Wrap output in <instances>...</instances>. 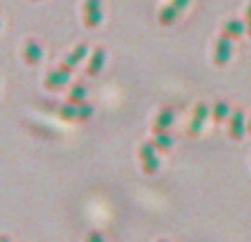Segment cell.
I'll return each instance as SVG.
<instances>
[{
  "instance_id": "cell-3",
  "label": "cell",
  "mask_w": 251,
  "mask_h": 242,
  "mask_svg": "<svg viewBox=\"0 0 251 242\" xmlns=\"http://www.w3.org/2000/svg\"><path fill=\"white\" fill-rule=\"evenodd\" d=\"M209 115H212V110H209L207 104H203V101L196 104L194 113H192V121H190V125H187V134H190V137H199V134L203 132L205 121H207Z\"/></svg>"
},
{
  "instance_id": "cell-13",
  "label": "cell",
  "mask_w": 251,
  "mask_h": 242,
  "mask_svg": "<svg viewBox=\"0 0 251 242\" xmlns=\"http://www.w3.org/2000/svg\"><path fill=\"white\" fill-rule=\"evenodd\" d=\"M150 143L159 152H168V150H172L174 139H172V134H170V132H154V137H152Z\"/></svg>"
},
{
  "instance_id": "cell-19",
  "label": "cell",
  "mask_w": 251,
  "mask_h": 242,
  "mask_svg": "<svg viewBox=\"0 0 251 242\" xmlns=\"http://www.w3.org/2000/svg\"><path fill=\"white\" fill-rule=\"evenodd\" d=\"M86 242H106V240H104V236H101L100 231H91V234H88V238H86Z\"/></svg>"
},
{
  "instance_id": "cell-8",
  "label": "cell",
  "mask_w": 251,
  "mask_h": 242,
  "mask_svg": "<svg viewBox=\"0 0 251 242\" xmlns=\"http://www.w3.org/2000/svg\"><path fill=\"white\" fill-rule=\"evenodd\" d=\"M86 55H88V44H86V42H79V44H75V48L64 57V62H62L60 66H62L64 71H69V73H73L75 66H77Z\"/></svg>"
},
{
  "instance_id": "cell-9",
  "label": "cell",
  "mask_w": 251,
  "mask_h": 242,
  "mask_svg": "<svg viewBox=\"0 0 251 242\" xmlns=\"http://www.w3.org/2000/svg\"><path fill=\"white\" fill-rule=\"evenodd\" d=\"M104 64H106V48L97 47L95 51H93L88 64H86V75H91V77H97V75L101 73V69H104Z\"/></svg>"
},
{
  "instance_id": "cell-21",
  "label": "cell",
  "mask_w": 251,
  "mask_h": 242,
  "mask_svg": "<svg viewBox=\"0 0 251 242\" xmlns=\"http://www.w3.org/2000/svg\"><path fill=\"white\" fill-rule=\"evenodd\" d=\"M0 242H11V238H9L7 234H2V236H0Z\"/></svg>"
},
{
  "instance_id": "cell-15",
  "label": "cell",
  "mask_w": 251,
  "mask_h": 242,
  "mask_svg": "<svg viewBox=\"0 0 251 242\" xmlns=\"http://www.w3.org/2000/svg\"><path fill=\"white\" fill-rule=\"evenodd\" d=\"M178 9H174L172 4H165L163 9L159 11V24H163V26H170V24H174V22L178 20Z\"/></svg>"
},
{
  "instance_id": "cell-18",
  "label": "cell",
  "mask_w": 251,
  "mask_h": 242,
  "mask_svg": "<svg viewBox=\"0 0 251 242\" xmlns=\"http://www.w3.org/2000/svg\"><path fill=\"white\" fill-rule=\"evenodd\" d=\"M170 4H172L174 9H178V11L183 13L187 7H190V0H172V2H170Z\"/></svg>"
},
{
  "instance_id": "cell-23",
  "label": "cell",
  "mask_w": 251,
  "mask_h": 242,
  "mask_svg": "<svg viewBox=\"0 0 251 242\" xmlns=\"http://www.w3.org/2000/svg\"><path fill=\"white\" fill-rule=\"evenodd\" d=\"M156 242H168V240H156Z\"/></svg>"
},
{
  "instance_id": "cell-1",
  "label": "cell",
  "mask_w": 251,
  "mask_h": 242,
  "mask_svg": "<svg viewBox=\"0 0 251 242\" xmlns=\"http://www.w3.org/2000/svg\"><path fill=\"white\" fill-rule=\"evenodd\" d=\"M82 20L84 26L88 29H97L104 20V13H101V0H84L82 2Z\"/></svg>"
},
{
  "instance_id": "cell-17",
  "label": "cell",
  "mask_w": 251,
  "mask_h": 242,
  "mask_svg": "<svg viewBox=\"0 0 251 242\" xmlns=\"http://www.w3.org/2000/svg\"><path fill=\"white\" fill-rule=\"evenodd\" d=\"M93 113H95V108H93L88 101H84V104H77V121H88L93 117Z\"/></svg>"
},
{
  "instance_id": "cell-10",
  "label": "cell",
  "mask_w": 251,
  "mask_h": 242,
  "mask_svg": "<svg viewBox=\"0 0 251 242\" xmlns=\"http://www.w3.org/2000/svg\"><path fill=\"white\" fill-rule=\"evenodd\" d=\"M172 123H174V110L165 106V108H161L159 115L154 117L152 130H154V132H168V130L172 128Z\"/></svg>"
},
{
  "instance_id": "cell-4",
  "label": "cell",
  "mask_w": 251,
  "mask_h": 242,
  "mask_svg": "<svg viewBox=\"0 0 251 242\" xmlns=\"http://www.w3.org/2000/svg\"><path fill=\"white\" fill-rule=\"evenodd\" d=\"M20 53H22V62H25V64H29V66H38L40 62H42V55H44L42 44H40L38 40H33V38L25 40Z\"/></svg>"
},
{
  "instance_id": "cell-7",
  "label": "cell",
  "mask_w": 251,
  "mask_h": 242,
  "mask_svg": "<svg viewBox=\"0 0 251 242\" xmlns=\"http://www.w3.org/2000/svg\"><path fill=\"white\" fill-rule=\"evenodd\" d=\"M231 51H234L231 40L225 38V35H221V38L216 40V47H214V64H216V66H225L227 62L231 60Z\"/></svg>"
},
{
  "instance_id": "cell-11",
  "label": "cell",
  "mask_w": 251,
  "mask_h": 242,
  "mask_svg": "<svg viewBox=\"0 0 251 242\" xmlns=\"http://www.w3.org/2000/svg\"><path fill=\"white\" fill-rule=\"evenodd\" d=\"M245 31H247V24H245L243 20H227L225 24H223V35L229 38V40L240 38Z\"/></svg>"
},
{
  "instance_id": "cell-5",
  "label": "cell",
  "mask_w": 251,
  "mask_h": 242,
  "mask_svg": "<svg viewBox=\"0 0 251 242\" xmlns=\"http://www.w3.org/2000/svg\"><path fill=\"white\" fill-rule=\"evenodd\" d=\"M69 82H71V73L64 71L62 66H57V69L49 71V73L44 75V86H47V91H53V93L69 86Z\"/></svg>"
},
{
  "instance_id": "cell-6",
  "label": "cell",
  "mask_w": 251,
  "mask_h": 242,
  "mask_svg": "<svg viewBox=\"0 0 251 242\" xmlns=\"http://www.w3.org/2000/svg\"><path fill=\"white\" fill-rule=\"evenodd\" d=\"M227 123H229V125H227L229 137L234 139V141H243L245 132H247V117H245L243 110H234Z\"/></svg>"
},
{
  "instance_id": "cell-20",
  "label": "cell",
  "mask_w": 251,
  "mask_h": 242,
  "mask_svg": "<svg viewBox=\"0 0 251 242\" xmlns=\"http://www.w3.org/2000/svg\"><path fill=\"white\" fill-rule=\"evenodd\" d=\"M245 16H247V22H245V24H247V33L251 35V4L247 7V11H245Z\"/></svg>"
},
{
  "instance_id": "cell-24",
  "label": "cell",
  "mask_w": 251,
  "mask_h": 242,
  "mask_svg": "<svg viewBox=\"0 0 251 242\" xmlns=\"http://www.w3.org/2000/svg\"><path fill=\"white\" fill-rule=\"evenodd\" d=\"M33 2H40V0H33Z\"/></svg>"
},
{
  "instance_id": "cell-16",
  "label": "cell",
  "mask_w": 251,
  "mask_h": 242,
  "mask_svg": "<svg viewBox=\"0 0 251 242\" xmlns=\"http://www.w3.org/2000/svg\"><path fill=\"white\" fill-rule=\"evenodd\" d=\"M60 119L62 121H77V104H71V101H66V104L60 106Z\"/></svg>"
},
{
  "instance_id": "cell-14",
  "label": "cell",
  "mask_w": 251,
  "mask_h": 242,
  "mask_svg": "<svg viewBox=\"0 0 251 242\" xmlns=\"http://www.w3.org/2000/svg\"><path fill=\"white\" fill-rule=\"evenodd\" d=\"M231 117V108L227 101H216L212 108V119L216 121V123H223V121H229Z\"/></svg>"
},
{
  "instance_id": "cell-12",
  "label": "cell",
  "mask_w": 251,
  "mask_h": 242,
  "mask_svg": "<svg viewBox=\"0 0 251 242\" xmlns=\"http://www.w3.org/2000/svg\"><path fill=\"white\" fill-rule=\"evenodd\" d=\"M86 95H88V88L84 86V84H79V82L71 84L66 101H71V104H84V101H86Z\"/></svg>"
},
{
  "instance_id": "cell-22",
  "label": "cell",
  "mask_w": 251,
  "mask_h": 242,
  "mask_svg": "<svg viewBox=\"0 0 251 242\" xmlns=\"http://www.w3.org/2000/svg\"><path fill=\"white\" fill-rule=\"evenodd\" d=\"M247 132H249V134H251V117H249V119H247Z\"/></svg>"
},
{
  "instance_id": "cell-2",
  "label": "cell",
  "mask_w": 251,
  "mask_h": 242,
  "mask_svg": "<svg viewBox=\"0 0 251 242\" xmlns=\"http://www.w3.org/2000/svg\"><path fill=\"white\" fill-rule=\"evenodd\" d=\"M156 147L152 143H143L139 147V163H141V169L146 174H154L159 169V156H156Z\"/></svg>"
}]
</instances>
